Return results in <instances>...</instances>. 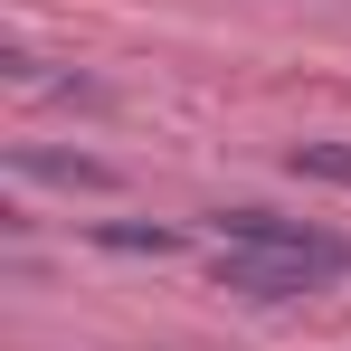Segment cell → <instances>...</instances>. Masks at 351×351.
<instances>
[{
	"instance_id": "6da1fadb",
	"label": "cell",
	"mask_w": 351,
	"mask_h": 351,
	"mask_svg": "<svg viewBox=\"0 0 351 351\" xmlns=\"http://www.w3.org/2000/svg\"><path fill=\"white\" fill-rule=\"evenodd\" d=\"M219 247H256V256H294L313 276H351V237L313 228V219H276V209H219Z\"/></svg>"
},
{
	"instance_id": "7a4b0ae2",
	"label": "cell",
	"mask_w": 351,
	"mask_h": 351,
	"mask_svg": "<svg viewBox=\"0 0 351 351\" xmlns=\"http://www.w3.org/2000/svg\"><path fill=\"white\" fill-rule=\"evenodd\" d=\"M332 276H313V266H294V256H256V247H219V294L237 304H304V294H323Z\"/></svg>"
},
{
	"instance_id": "3957f363",
	"label": "cell",
	"mask_w": 351,
	"mask_h": 351,
	"mask_svg": "<svg viewBox=\"0 0 351 351\" xmlns=\"http://www.w3.org/2000/svg\"><path fill=\"white\" fill-rule=\"evenodd\" d=\"M29 180H58V190H114V162H95V152H48V143H19L10 152Z\"/></svg>"
},
{
	"instance_id": "277c9868",
	"label": "cell",
	"mask_w": 351,
	"mask_h": 351,
	"mask_svg": "<svg viewBox=\"0 0 351 351\" xmlns=\"http://www.w3.org/2000/svg\"><path fill=\"white\" fill-rule=\"evenodd\" d=\"M294 180H323V190H351V143H332V133H313V143H294L285 152Z\"/></svg>"
},
{
	"instance_id": "5b68a950",
	"label": "cell",
	"mask_w": 351,
	"mask_h": 351,
	"mask_svg": "<svg viewBox=\"0 0 351 351\" xmlns=\"http://www.w3.org/2000/svg\"><path fill=\"white\" fill-rule=\"evenodd\" d=\"M95 247H114V256H171L180 228H152V219H105V228H95Z\"/></svg>"
}]
</instances>
